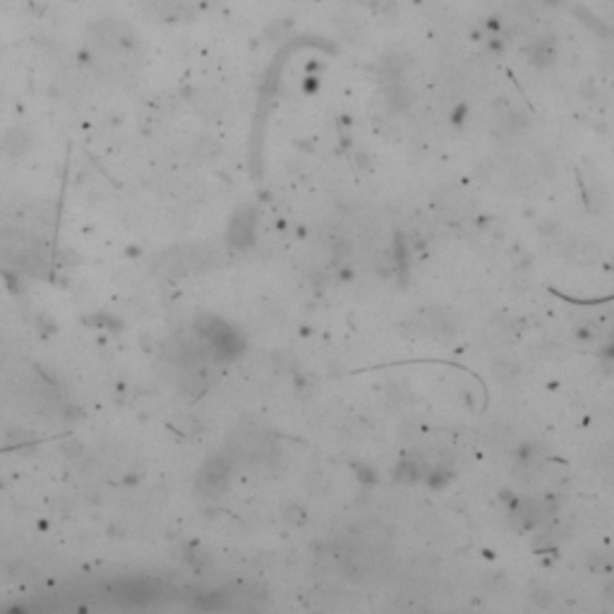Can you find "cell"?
I'll return each instance as SVG.
<instances>
[{
    "mask_svg": "<svg viewBox=\"0 0 614 614\" xmlns=\"http://www.w3.org/2000/svg\"><path fill=\"white\" fill-rule=\"evenodd\" d=\"M147 3L154 14H159L161 19H168V22H178V19H185L190 14V8L183 0H147Z\"/></svg>",
    "mask_w": 614,
    "mask_h": 614,
    "instance_id": "cell-2",
    "label": "cell"
},
{
    "mask_svg": "<svg viewBox=\"0 0 614 614\" xmlns=\"http://www.w3.org/2000/svg\"><path fill=\"white\" fill-rule=\"evenodd\" d=\"M29 147H32V137L19 128H14L12 133H8V137H5V142H3V149L8 156H24V152H27Z\"/></svg>",
    "mask_w": 614,
    "mask_h": 614,
    "instance_id": "cell-3",
    "label": "cell"
},
{
    "mask_svg": "<svg viewBox=\"0 0 614 614\" xmlns=\"http://www.w3.org/2000/svg\"><path fill=\"white\" fill-rule=\"evenodd\" d=\"M0 101H3V89H0Z\"/></svg>",
    "mask_w": 614,
    "mask_h": 614,
    "instance_id": "cell-4",
    "label": "cell"
},
{
    "mask_svg": "<svg viewBox=\"0 0 614 614\" xmlns=\"http://www.w3.org/2000/svg\"><path fill=\"white\" fill-rule=\"evenodd\" d=\"M94 32H96V43L104 48H111V51L130 46L135 38V34L130 32L128 24L115 22V19H104V22H99L94 27Z\"/></svg>",
    "mask_w": 614,
    "mask_h": 614,
    "instance_id": "cell-1",
    "label": "cell"
}]
</instances>
